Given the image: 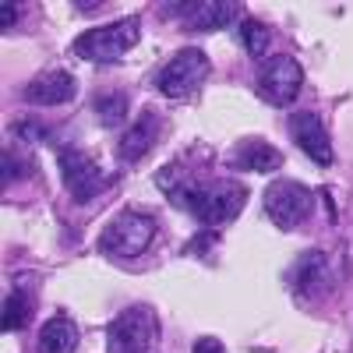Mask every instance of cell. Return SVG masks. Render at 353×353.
I'll return each mask as SVG.
<instances>
[{
  "label": "cell",
  "mask_w": 353,
  "mask_h": 353,
  "mask_svg": "<svg viewBox=\"0 0 353 353\" xmlns=\"http://www.w3.org/2000/svg\"><path fill=\"white\" fill-rule=\"evenodd\" d=\"M159 188L176 209L191 212L201 226H223L248 205V188L233 181H159Z\"/></svg>",
  "instance_id": "cell-1"
},
{
  "label": "cell",
  "mask_w": 353,
  "mask_h": 353,
  "mask_svg": "<svg viewBox=\"0 0 353 353\" xmlns=\"http://www.w3.org/2000/svg\"><path fill=\"white\" fill-rule=\"evenodd\" d=\"M209 71H212V61L205 57V50L184 46L181 53H173L170 61L159 68L156 88H159L166 99H173V103H188V99H194L201 92V85H205V78H209Z\"/></svg>",
  "instance_id": "cell-2"
},
{
  "label": "cell",
  "mask_w": 353,
  "mask_h": 353,
  "mask_svg": "<svg viewBox=\"0 0 353 353\" xmlns=\"http://www.w3.org/2000/svg\"><path fill=\"white\" fill-rule=\"evenodd\" d=\"M138 39H141L138 18H121V21H110V25L81 32L71 50L88 64H113V61H121L124 53H131L138 46Z\"/></svg>",
  "instance_id": "cell-3"
},
{
  "label": "cell",
  "mask_w": 353,
  "mask_h": 353,
  "mask_svg": "<svg viewBox=\"0 0 353 353\" xmlns=\"http://www.w3.org/2000/svg\"><path fill=\"white\" fill-rule=\"evenodd\" d=\"M159 343V318L149 304H131L106 325L110 353H152Z\"/></svg>",
  "instance_id": "cell-4"
},
{
  "label": "cell",
  "mask_w": 353,
  "mask_h": 353,
  "mask_svg": "<svg viewBox=\"0 0 353 353\" xmlns=\"http://www.w3.org/2000/svg\"><path fill=\"white\" fill-rule=\"evenodd\" d=\"M156 219L145 216V212H117L103 233H99V251L110 258H138L152 248L156 241Z\"/></svg>",
  "instance_id": "cell-5"
},
{
  "label": "cell",
  "mask_w": 353,
  "mask_h": 353,
  "mask_svg": "<svg viewBox=\"0 0 353 353\" xmlns=\"http://www.w3.org/2000/svg\"><path fill=\"white\" fill-rule=\"evenodd\" d=\"M314 191L297 181H276L265 191V216L279 230H297L314 216Z\"/></svg>",
  "instance_id": "cell-6"
},
{
  "label": "cell",
  "mask_w": 353,
  "mask_h": 353,
  "mask_svg": "<svg viewBox=\"0 0 353 353\" xmlns=\"http://www.w3.org/2000/svg\"><path fill=\"white\" fill-rule=\"evenodd\" d=\"M301 85H304V68H301L297 57H290V53L269 57V61L261 64L258 78H254L258 96L269 106H290L293 99H297Z\"/></svg>",
  "instance_id": "cell-7"
},
{
  "label": "cell",
  "mask_w": 353,
  "mask_h": 353,
  "mask_svg": "<svg viewBox=\"0 0 353 353\" xmlns=\"http://www.w3.org/2000/svg\"><path fill=\"white\" fill-rule=\"evenodd\" d=\"M57 163H61L64 184H68V191H71V198L78 205L99 198L110 188V181H113V176L92 156H85L81 149H57Z\"/></svg>",
  "instance_id": "cell-8"
},
{
  "label": "cell",
  "mask_w": 353,
  "mask_h": 353,
  "mask_svg": "<svg viewBox=\"0 0 353 353\" xmlns=\"http://www.w3.org/2000/svg\"><path fill=\"white\" fill-rule=\"evenodd\" d=\"M290 138L297 141V149L318 163V166H332V141H329V131L325 124H321V117L314 110H297V113H290Z\"/></svg>",
  "instance_id": "cell-9"
},
{
  "label": "cell",
  "mask_w": 353,
  "mask_h": 353,
  "mask_svg": "<svg viewBox=\"0 0 353 353\" xmlns=\"http://www.w3.org/2000/svg\"><path fill=\"white\" fill-rule=\"evenodd\" d=\"M74 96H78V78L71 71H61V68H50V71L36 74L21 88V99L32 106H61V103H71Z\"/></svg>",
  "instance_id": "cell-10"
},
{
  "label": "cell",
  "mask_w": 353,
  "mask_h": 353,
  "mask_svg": "<svg viewBox=\"0 0 353 353\" xmlns=\"http://www.w3.org/2000/svg\"><path fill=\"white\" fill-rule=\"evenodd\" d=\"M286 283L297 297H307V301L321 297V293L329 290V258H325V251L297 254V261H293L290 272H286Z\"/></svg>",
  "instance_id": "cell-11"
},
{
  "label": "cell",
  "mask_w": 353,
  "mask_h": 353,
  "mask_svg": "<svg viewBox=\"0 0 353 353\" xmlns=\"http://www.w3.org/2000/svg\"><path fill=\"white\" fill-rule=\"evenodd\" d=\"M159 134H163V117L156 110H141L138 121L121 134V141H117L121 163H138L141 156H149V149L159 141Z\"/></svg>",
  "instance_id": "cell-12"
},
{
  "label": "cell",
  "mask_w": 353,
  "mask_h": 353,
  "mask_svg": "<svg viewBox=\"0 0 353 353\" xmlns=\"http://www.w3.org/2000/svg\"><path fill=\"white\" fill-rule=\"evenodd\" d=\"M226 166L230 170H244V173H272L283 166V152L276 145L261 141V138H244L226 152Z\"/></svg>",
  "instance_id": "cell-13"
},
{
  "label": "cell",
  "mask_w": 353,
  "mask_h": 353,
  "mask_svg": "<svg viewBox=\"0 0 353 353\" xmlns=\"http://www.w3.org/2000/svg\"><path fill=\"white\" fill-rule=\"evenodd\" d=\"M188 18H184V28L191 32H212V28H226L233 18L241 14V4H230V0H205V4H184L181 8Z\"/></svg>",
  "instance_id": "cell-14"
},
{
  "label": "cell",
  "mask_w": 353,
  "mask_h": 353,
  "mask_svg": "<svg viewBox=\"0 0 353 353\" xmlns=\"http://www.w3.org/2000/svg\"><path fill=\"white\" fill-rule=\"evenodd\" d=\"M78 350V325L68 314H53L39 332V353H74Z\"/></svg>",
  "instance_id": "cell-15"
},
{
  "label": "cell",
  "mask_w": 353,
  "mask_h": 353,
  "mask_svg": "<svg viewBox=\"0 0 353 353\" xmlns=\"http://www.w3.org/2000/svg\"><path fill=\"white\" fill-rule=\"evenodd\" d=\"M28 318H32V297H28V290L14 286L4 301V332H21L28 325Z\"/></svg>",
  "instance_id": "cell-16"
},
{
  "label": "cell",
  "mask_w": 353,
  "mask_h": 353,
  "mask_svg": "<svg viewBox=\"0 0 353 353\" xmlns=\"http://www.w3.org/2000/svg\"><path fill=\"white\" fill-rule=\"evenodd\" d=\"M128 110H131V96L128 92H110L96 99V113L106 128H121L128 121Z\"/></svg>",
  "instance_id": "cell-17"
},
{
  "label": "cell",
  "mask_w": 353,
  "mask_h": 353,
  "mask_svg": "<svg viewBox=\"0 0 353 353\" xmlns=\"http://www.w3.org/2000/svg\"><path fill=\"white\" fill-rule=\"evenodd\" d=\"M241 43H244V50L254 57V61H261V57L269 53V43H272L269 25H261V21H241Z\"/></svg>",
  "instance_id": "cell-18"
},
{
  "label": "cell",
  "mask_w": 353,
  "mask_h": 353,
  "mask_svg": "<svg viewBox=\"0 0 353 353\" xmlns=\"http://www.w3.org/2000/svg\"><path fill=\"white\" fill-rule=\"evenodd\" d=\"M32 173H36V166H32V159H28V156H21V152H4V184L21 181V176H32Z\"/></svg>",
  "instance_id": "cell-19"
},
{
  "label": "cell",
  "mask_w": 353,
  "mask_h": 353,
  "mask_svg": "<svg viewBox=\"0 0 353 353\" xmlns=\"http://www.w3.org/2000/svg\"><path fill=\"white\" fill-rule=\"evenodd\" d=\"M18 18H21V8L11 4V0H4V4H0V28H11Z\"/></svg>",
  "instance_id": "cell-20"
},
{
  "label": "cell",
  "mask_w": 353,
  "mask_h": 353,
  "mask_svg": "<svg viewBox=\"0 0 353 353\" xmlns=\"http://www.w3.org/2000/svg\"><path fill=\"white\" fill-rule=\"evenodd\" d=\"M191 353H226V346L216 339V336H201L198 343H194V350Z\"/></svg>",
  "instance_id": "cell-21"
}]
</instances>
